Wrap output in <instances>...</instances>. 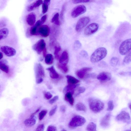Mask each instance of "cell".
Here are the masks:
<instances>
[{"mask_svg":"<svg viewBox=\"0 0 131 131\" xmlns=\"http://www.w3.org/2000/svg\"><path fill=\"white\" fill-rule=\"evenodd\" d=\"M107 53V51L105 48H99L97 49L91 56V61L93 63L97 62L105 57Z\"/></svg>","mask_w":131,"mask_h":131,"instance_id":"1","label":"cell"},{"mask_svg":"<svg viewBox=\"0 0 131 131\" xmlns=\"http://www.w3.org/2000/svg\"><path fill=\"white\" fill-rule=\"evenodd\" d=\"M88 102L90 109L94 112H99L104 108L103 103L99 99L91 97L89 98Z\"/></svg>","mask_w":131,"mask_h":131,"instance_id":"2","label":"cell"},{"mask_svg":"<svg viewBox=\"0 0 131 131\" xmlns=\"http://www.w3.org/2000/svg\"><path fill=\"white\" fill-rule=\"evenodd\" d=\"M86 120L83 117L76 115L72 119L68 124V127L71 129H73L83 125L85 122Z\"/></svg>","mask_w":131,"mask_h":131,"instance_id":"3","label":"cell"},{"mask_svg":"<svg viewBox=\"0 0 131 131\" xmlns=\"http://www.w3.org/2000/svg\"><path fill=\"white\" fill-rule=\"evenodd\" d=\"M36 81L39 84L42 82L45 75V72L43 67L40 63H37L35 67Z\"/></svg>","mask_w":131,"mask_h":131,"instance_id":"4","label":"cell"},{"mask_svg":"<svg viewBox=\"0 0 131 131\" xmlns=\"http://www.w3.org/2000/svg\"><path fill=\"white\" fill-rule=\"evenodd\" d=\"M131 50V38L125 40L120 45L119 52L122 55H125Z\"/></svg>","mask_w":131,"mask_h":131,"instance_id":"5","label":"cell"},{"mask_svg":"<svg viewBox=\"0 0 131 131\" xmlns=\"http://www.w3.org/2000/svg\"><path fill=\"white\" fill-rule=\"evenodd\" d=\"M90 20L88 17H84L79 19L76 24L75 29L77 32H79L89 23Z\"/></svg>","mask_w":131,"mask_h":131,"instance_id":"6","label":"cell"},{"mask_svg":"<svg viewBox=\"0 0 131 131\" xmlns=\"http://www.w3.org/2000/svg\"><path fill=\"white\" fill-rule=\"evenodd\" d=\"M86 10V7L83 5L77 6L74 8L72 10L71 15L73 18L77 17L85 13Z\"/></svg>","mask_w":131,"mask_h":131,"instance_id":"7","label":"cell"},{"mask_svg":"<svg viewBox=\"0 0 131 131\" xmlns=\"http://www.w3.org/2000/svg\"><path fill=\"white\" fill-rule=\"evenodd\" d=\"M99 28L98 24L96 23L91 24L87 26L84 30L85 35L89 36L94 33L98 30Z\"/></svg>","mask_w":131,"mask_h":131,"instance_id":"8","label":"cell"},{"mask_svg":"<svg viewBox=\"0 0 131 131\" xmlns=\"http://www.w3.org/2000/svg\"><path fill=\"white\" fill-rule=\"evenodd\" d=\"M32 48L38 54H40L46 48L45 41L42 39L39 40L33 45Z\"/></svg>","mask_w":131,"mask_h":131,"instance_id":"9","label":"cell"},{"mask_svg":"<svg viewBox=\"0 0 131 131\" xmlns=\"http://www.w3.org/2000/svg\"><path fill=\"white\" fill-rule=\"evenodd\" d=\"M92 69V68L91 67L83 68L76 71V75L79 78L81 79H83L87 76Z\"/></svg>","mask_w":131,"mask_h":131,"instance_id":"10","label":"cell"},{"mask_svg":"<svg viewBox=\"0 0 131 131\" xmlns=\"http://www.w3.org/2000/svg\"><path fill=\"white\" fill-rule=\"evenodd\" d=\"M1 50L5 55L8 57H12L15 55L16 51L13 48L8 46H4L1 48Z\"/></svg>","mask_w":131,"mask_h":131,"instance_id":"11","label":"cell"},{"mask_svg":"<svg viewBox=\"0 0 131 131\" xmlns=\"http://www.w3.org/2000/svg\"><path fill=\"white\" fill-rule=\"evenodd\" d=\"M116 119L120 121H123L127 123H129L130 118L129 114L125 111H123L116 117Z\"/></svg>","mask_w":131,"mask_h":131,"instance_id":"12","label":"cell"},{"mask_svg":"<svg viewBox=\"0 0 131 131\" xmlns=\"http://www.w3.org/2000/svg\"><path fill=\"white\" fill-rule=\"evenodd\" d=\"M50 29L49 27L46 25H41L38 28V34H39L44 37H47L49 35Z\"/></svg>","mask_w":131,"mask_h":131,"instance_id":"13","label":"cell"},{"mask_svg":"<svg viewBox=\"0 0 131 131\" xmlns=\"http://www.w3.org/2000/svg\"><path fill=\"white\" fill-rule=\"evenodd\" d=\"M111 78V74L106 72H102L100 73L97 77V78L98 80L103 82L110 80Z\"/></svg>","mask_w":131,"mask_h":131,"instance_id":"14","label":"cell"},{"mask_svg":"<svg viewBox=\"0 0 131 131\" xmlns=\"http://www.w3.org/2000/svg\"><path fill=\"white\" fill-rule=\"evenodd\" d=\"M59 63L62 64H67L69 60L68 53L67 50L64 51L59 59Z\"/></svg>","mask_w":131,"mask_h":131,"instance_id":"15","label":"cell"},{"mask_svg":"<svg viewBox=\"0 0 131 131\" xmlns=\"http://www.w3.org/2000/svg\"><path fill=\"white\" fill-rule=\"evenodd\" d=\"M110 118V114L108 113L106 114L102 118L100 122V125L103 127L107 126L109 124Z\"/></svg>","mask_w":131,"mask_h":131,"instance_id":"16","label":"cell"},{"mask_svg":"<svg viewBox=\"0 0 131 131\" xmlns=\"http://www.w3.org/2000/svg\"><path fill=\"white\" fill-rule=\"evenodd\" d=\"M73 94L71 92L66 93L65 95L64 99L71 106H73L74 103V100L73 97Z\"/></svg>","mask_w":131,"mask_h":131,"instance_id":"17","label":"cell"},{"mask_svg":"<svg viewBox=\"0 0 131 131\" xmlns=\"http://www.w3.org/2000/svg\"><path fill=\"white\" fill-rule=\"evenodd\" d=\"M41 25L40 20H38L35 24L31 28L30 30V34L33 35H38L37 30L38 28Z\"/></svg>","mask_w":131,"mask_h":131,"instance_id":"18","label":"cell"},{"mask_svg":"<svg viewBox=\"0 0 131 131\" xmlns=\"http://www.w3.org/2000/svg\"><path fill=\"white\" fill-rule=\"evenodd\" d=\"M49 71L50 76L53 79H57L59 77V75L56 71L53 66L48 68L46 69Z\"/></svg>","mask_w":131,"mask_h":131,"instance_id":"19","label":"cell"},{"mask_svg":"<svg viewBox=\"0 0 131 131\" xmlns=\"http://www.w3.org/2000/svg\"><path fill=\"white\" fill-rule=\"evenodd\" d=\"M36 18V15L34 13L29 14L27 18V21L28 24L31 26L33 25L35 22Z\"/></svg>","mask_w":131,"mask_h":131,"instance_id":"20","label":"cell"},{"mask_svg":"<svg viewBox=\"0 0 131 131\" xmlns=\"http://www.w3.org/2000/svg\"><path fill=\"white\" fill-rule=\"evenodd\" d=\"M79 85V84L74 85L68 84L64 88L63 92L66 93L68 92H71L73 94L74 89Z\"/></svg>","mask_w":131,"mask_h":131,"instance_id":"21","label":"cell"},{"mask_svg":"<svg viewBox=\"0 0 131 131\" xmlns=\"http://www.w3.org/2000/svg\"><path fill=\"white\" fill-rule=\"evenodd\" d=\"M67 79L68 84L74 85L77 84L79 82V81L73 77L67 75L66 76Z\"/></svg>","mask_w":131,"mask_h":131,"instance_id":"22","label":"cell"},{"mask_svg":"<svg viewBox=\"0 0 131 131\" xmlns=\"http://www.w3.org/2000/svg\"><path fill=\"white\" fill-rule=\"evenodd\" d=\"M36 123V120L34 117H30L24 121L25 125L27 127H31L34 125Z\"/></svg>","mask_w":131,"mask_h":131,"instance_id":"23","label":"cell"},{"mask_svg":"<svg viewBox=\"0 0 131 131\" xmlns=\"http://www.w3.org/2000/svg\"><path fill=\"white\" fill-rule=\"evenodd\" d=\"M9 30L7 28H3L0 30V40L5 38L9 34Z\"/></svg>","mask_w":131,"mask_h":131,"instance_id":"24","label":"cell"},{"mask_svg":"<svg viewBox=\"0 0 131 131\" xmlns=\"http://www.w3.org/2000/svg\"><path fill=\"white\" fill-rule=\"evenodd\" d=\"M57 67L61 71L64 73H67L69 71V68L67 64L60 63L57 64Z\"/></svg>","mask_w":131,"mask_h":131,"instance_id":"25","label":"cell"},{"mask_svg":"<svg viewBox=\"0 0 131 131\" xmlns=\"http://www.w3.org/2000/svg\"><path fill=\"white\" fill-rule=\"evenodd\" d=\"M75 108L78 111L85 112L86 108L85 106L82 103L80 102L78 103L75 105Z\"/></svg>","mask_w":131,"mask_h":131,"instance_id":"26","label":"cell"},{"mask_svg":"<svg viewBox=\"0 0 131 131\" xmlns=\"http://www.w3.org/2000/svg\"><path fill=\"white\" fill-rule=\"evenodd\" d=\"M45 61L46 63L48 65L52 64L53 62V58L52 55L50 54H48L45 57Z\"/></svg>","mask_w":131,"mask_h":131,"instance_id":"27","label":"cell"},{"mask_svg":"<svg viewBox=\"0 0 131 131\" xmlns=\"http://www.w3.org/2000/svg\"><path fill=\"white\" fill-rule=\"evenodd\" d=\"M85 90V88L83 87H80L77 88L74 90L73 94L74 96H77L80 94L84 92Z\"/></svg>","mask_w":131,"mask_h":131,"instance_id":"28","label":"cell"},{"mask_svg":"<svg viewBox=\"0 0 131 131\" xmlns=\"http://www.w3.org/2000/svg\"><path fill=\"white\" fill-rule=\"evenodd\" d=\"M50 3V0H45L42 5V13L44 14L47 11L48 6Z\"/></svg>","mask_w":131,"mask_h":131,"instance_id":"29","label":"cell"},{"mask_svg":"<svg viewBox=\"0 0 131 131\" xmlns=\"http://www.w3.org/2000/svg\"><path fill=\"white\" fill-rule=\"evenodd\" d=\"M86 129L87 131H97L96 125L93 122L89 123L87 126Z\"/></svg>","mask_w":131,"mask_h":131,"instance_id":"30","label":"cell"},{"mask_svg":"<svg viewBox=\"0 0 131 131\" xmlns=\"http://www.w3.org/2000/svg\"><path fill=\"white\" fill-rule=\"evenodd\" d=\"M54 54L56 59L57 60L59 59L60 56V53L61 50V47L60 46H56Z\"/></svg>","mask_w":131,"mask_h":131,"instance_id":"31","label":"cell"},{"mask_svg":"<svg viewBox=\"0 0 131 131\" xmlns=\"http://www.w3.org/2000/svg\"><path fill=\"white\" fill-rule=\"evenodd\" d=\"M59 14L57 13L52 18L51 22L59 26L60 25V22L59 20Z\"/></svg>","mask_w":131,"mask_h":131,"instance_id":"32","label":"cell"},{"mask_svg":"<svg viewBox=\"0 0 131 131\" xmlns=\"http://www.w3.org/2000/svg\"><path fill=\"white\" fill-rule=\"evenodd\" d=\"M0 69L6 73H8L9 72V68L8 66L0 61Z\"/></svg>","mask_w":131,"mask_h":131,"instance_id":"33","label":"cell"},{"mask_svg":"<svg viewBox=\"0 0 131 131\" xmlns=\"http://www.w3.org/2000/svg\"><path fill=\"white\" fill-rule=\"evenodd\" d=\"M123 62L125 64H126L131 62V51L125 57Z\"/></svg>","mask_w":131,"mask_h":131,"instance_id":"34","label":"cell"},{"mask_svg":"<svg viewBox=\"0 0 131 131\" xmlns=\"http://www.w3.org/2000/svg\"><path fill=\"white\" fill-rule=\"evenodd\" d=\"M118 59L116 57H113L111 58L110 61L111 65L112 67L116 66L118 62Z\"/></svg>","mask_w":131,"mask_h":131,"instance_id":"35","label":"cell"},{"mask_svg":"<svg viewBox=\"0 0 131 131\" xmlns=\"http://www.w3.org/2000/svg\"><path fill=\"white\" fill-rule=\"evenodd\" d=\"M47 112V111L45 110L41 111L39 113L38 116L39 119L41 121L44 118Z\"/></svg>","mask_w":131,"mask_h":131,"instance_id":"36","label":"cell"},{"mask_svg":"<svg viewBox=\"0 0 131 131\" xmlns=\"http://www.w3.org/2000/svg\"><path fill=\"white\" fill-rule=\"evenodd\" d=\"M114 107V105L113 102L112 100L109 101L107 103V111H111L112 110Z\"/></svg>","mask_w":131,"mask_h":131,"instance_id":"37","label":"cell"},{"mask_svg":"<svg viewBox=\"0 0 131 131\" xmlns=\"http://www.w3.org/2000/svg\"><path fill=\"white\" fill-rule=\"evenodd\" d=\"M81 44L79 41L76 40L75 41L74 44V48L75 49L80 48L81 47Z\"/></svg>","mask_w":131,"mask_h":131,"instance_id":"38","label":"cell"},{"mask_svg":"<svg viewBox=\"0 0 131 131\" xmlns=\"http://www.w3.org/2000/svg\"><path fill=\"white\" fill-rule=\"evenodd\" d=\"M94 0H74L73 1V3L74 4H77L81 3H87L92 2L94 1Z\"/></svg>","mask_w":131,"mask_h":131,"instance_id":"39","label":"cell"},{"mask_svg":"<svg viewBox=\"0 0 131 131\" xmlns=\"http://www.w3.org/2000/svg\"><path fill=\"white\" fill-rule=\"evenodd\" d=\"M57 108V106L56 105L52 108L49 112V116H51L54 115L56 111Z\"/></svg>","mask_w":131,"mask_h":131,"instance_id":"40","label":"cell"},{"mask_svg":"<svg viewBox=\"0 0 131 131\" xmlns=\"http://www.w3.org/2000/svg\"><path fill=\"white\" fill-rule=\"evenodd\" d=\"M66 3L64 4L62 7L60 13V17L62 20L63 19V17L64 12L66 9Z\"/></svg>","mask_w":131,"mask_h":131,"instance_id":"41","label":"cell"},{"mask_svg":"<svg viewBox=\"0 0 131 131\" xmlns=\"http://www.w3.org/2000/svg\"><path fill=\"white\" fill-rule=\"evenodd\" d=\"M44 96L46 99L49 100L52 97V95L50 92H44Z\"/></svg>","mask_w":131,"mask_h":131,"instance_id":"42","label":"cell"},{"mask_svg":"<svg viewBox=\"0 0 131 131\" xmlns=\"http://www.w3.org/2000/svg\"><path fill=\"white\" fill-rule=\"evenodd\" d=\"M44 125L41 124L38 126L35 131H44Z\"/></svg>","mask_w":131,"mask_h":131,"instance_id":"43","label":"cell"},{"mask_svg":"<svg viewBox=\"0 0 131 131\" xmlns=\"http://www.w3.org/2000/svg\"><path fill=\"white\" fill-rule=\"evenodd\" d=\"M34 6L35 8L39 6L40 5L43 4V1L41 0L37 1L33 3Z\"/></svg>","mask_w":131,"mask_h":131,"instance_id":"44","label":"cell"},{"mask_svg":"<svg viewBox=\"0 0 131 131\" xmlns=\"http://www.w3.org/2000/svg\"><path fill=\"white\" fill-rule=\"evenodd\" d=\"M46 131H57V129L54 126L49 125L48 126Z\"/></svg>","mask_w":131,"mask_h":131,"instance_id":"45","label":"cell"},{"mask_svg":"<svg viewBox=\"0 0 131 131\" xmlns=\"http://www.w3.org/2000/svg\"><path fill=\"white\" fill-rule=\"evenodd\" d=\"M59 97L58 96H54L49 101V103L51 104H52L55 102L58 99Z\"/></svg>","mask_w":131,"mask_h":131,"instance_id":"46","label":"cell"},{"mask_svg":"<svg viewBox=\"0 0 131 131\" xmlns=\"http://www.w3.org/2000/svg\"><path fill=\"white\" fill-rule=\"evenodd\" d=\"M35 7L34 6L33 3L30 4L28 6L27 8V10L29 12H30L33 10Z\"/></svg>","mask_w":131,"mask_h":131,"instance_id":"47","label":"cell"},{"mask_svg":"<svg viewBox=\"0 0 131 131\" xmlns=\"http://www.w3.org/2000/svg\"><path fill=\"white\" fill-rule=\"evenodd\" d=\"M47 16L45 15L42 17L40 20L41 25H42L46 21L47 19Z\"/></svg>","mask_w":131,"mask_h":131,"instance_id":"48","label":"cell"},{"mask_svg":"<svg viewBox=\"0 0 131 131\" xmlns=\"http://www.w3.org/2000/svg\"><path fill=\"white\" fill-rule=\"evenodd\" d=\"M66 107L64 105L61 106L60 108V110L62 113H64L66 111Z\"/></svg>","mask_w":131,"mask_h":131,"instance_id":"49","label":"cell"},{"mask_svg":"<svg viewBox=\"0 0 131 131\" xmlns=\"http://www.w3.org/2000/svg\"><path fill=\"white\" fill-rule=\"evenodd\" d=\"M81 54L82 56L85 57H87L88 56L87 53L86 51L84 50L81 51Z\"/></svg>","mask_w":131,"mask_h":131,"instance_id":"50","label":"cell"},{"mask_svg":"<svg viewBox=\"0 0 131 131\" xmlns=\"http://www.w3.org/2000/svg\"><path fill=\"white\" fill-rule=\"evenodd\" d=\"M41 108V107H39L37 110L36 111L32 113L30 115V117H34L35 115L39 111Z\"/></svg>","mask_w":131,"mask_h":131,"instance_id":"51","label":"cell"},{"mask_svg":"<svg viewBox=\"0 0 131 131\" xmlns=\"http://www.w3.org/2000/svg\"><path fill=\"white\" fill-rule=\"evenodd\" d=\"M43 55L44 57H45V56L47 55V50L46 49V48L43 51Z\"/></svg>","mask_w":131,"mask_h":131,"instance_id":"52","label":"cell"},{"mask_svg":"<svg viewBox=\"0 0 131 131\" xmlns=\"http://www.w3.org/2000/svg\"><path fill=\"white\" fill-rule=\"evenodd\" d=\"M3 54L2 52H0V59L1 60L3 57Z\"/></svg>","mask_w":131,"mask_h":131,"instance_id":"53","label":"cell"},{"mask_svg":"<svg viewBox=\"0 0 131 131\" xmlns=\"http://www.w3.org/2000/svg\"><path fill=\"white\" fill-rule=\"evenodd\" d=\"M128 106H129V108L131 110V103H130L129 104Z\"/></svg>","mask_w":131,"mask_h":131,"instance_id":"54","label":"cell"},{"mask_svg":"<svg viewBox=\"0 0 131 131\" xmlns=\"http://www.w3.org/2000/svg\"><path fill=\"white\" fill-rule=\"evenodd\" d=\"M61 131H66V130H65V129H63V130H62Z\"/></svg>","mask_w":131,"mask_h":131,"instance_id":"55","label":"cell"},{"mask_svg":"<svg viewBox=\"0 0 131 131\" xmlns=\"http://www.w3.org/2000/svg\"><path fill=\"white\" fill-rule=\"evenodd\" d=\"M131 131V130H125V131Z\"/></svg>","mask_w":131,"mask_h":131,"instance_id":"56","label":"cell"}]
</instances>
